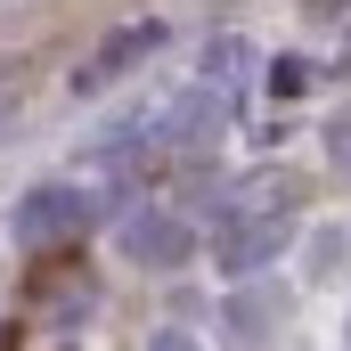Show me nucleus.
Masks as SVG:
<instances>
[{"label": "nucleus", "mask_w": 351, "mask_h": 351, "mask_svg": "<svg viewBox=\"0 0 351 351\" xmlns=\"http://www.w3.org/2000/svg\"><path fill=\"white\" fill-rule=\"evenodd\" d=\"M147 351H204V343H196V335H180V327H164V335H156Z\"/></svg>", "instance_id": "nucleus-11"}, {"label": "nucleus", "mask_w": 351, "mask_h": 351, "mask_svg": "<svg viewBox=\"0 0 351 351\" xmlns=\"http://www.w3.org/2000/svg\"><path fill=\"white\" fill-rule=\"evenodd\" d=\"M327 156H335V164H351V123H335V131H327Z\"/></svg>", "instance_id": "nucleus-12"}, {"label": "nucleus", "mask_w": 351, "mask_h": 351, "mask_svg": "<svg viewBox=\"0 0 351 351\" xmlns=\"http://www.w3.org/2000/svg\"><path fill=\"white\" fill-rule=\"evenodd\" d=\"M229 319H237V343L254 351V343H262V327H269V319H278V302H262V294H245V302H237Z\"/></svg>", "instance_id": "nucleus-9"}, {"label": "nucleus", "mask_w": 351, "mask_h": 351, "mask_svg": "<svg viewBox=\"0 0 351 351\" xmlns=\"http://www.w3.org/2000/svg\"><path fill=\"white\" fill-rule=\"evenodd\" d=\"M114 245H123L139 269H180L188 254H196V229H188L180 213H164V204H139V213H123Z\"/></svg>", "instance_id": "nucleus-2"}, {"label": "nucleus", "mask_w": 351, "mask_h": 351, "mask_svg": "<svg viewBox=\"0 0 351 351\" xmlns=\"http://www.w3.org/2000/svg\"><path fill=\"white\" fill-rule=\"evenodd\" d=\"M254 66H262V58H254V41H237V33H213V41H204V74H196V82H204V90H221V98H237V90L254 82Z\"/></svg>", "instance_id": "nucleus-6"}, {"label": "nucleus", "mask_w": 351, "mask_h": 351, "mask_svg": "<svg viewBox=\"0 0 351 351\" xmlns=\"http://www.w3.org/2000/svg\"><path fill=\"white\" fill-rule=\"evenodd\" d=\"M221 114H229V98L196 82L188 98H180V106H164V131H156V139H164V147H188V156H196V147H213V139H221Z\"/></svg>", "instance_id": "nucleus-4"}, {"label": "nucleus", "mask_w": 351, "mask_h": 351, "mask_svg": "<svg viewBox=\"0 0 351 351\" xmlns=\"http://www.w3.org/2000/svg\"><path fill=\"white\" fill-rule=\"evenodd\" d=\"M8 106H16V74H0V114H8Z\"/></svg>", "instance_id": "nucleus-13"}, {"label": "nucleus", "mask_w": 351, "mask_h": 351, "mask_svg": "<svg viewBox=\"0 0 351 351\" xmlns=\"http://www.w3.org/2000/svg\"><path fill=\"white\" fill-rule=\"evenodd\" d=\"M311 8H319V16H351V0H311Z\"/></svg>", "instance_id": "nucleus-14"}, {"label": "nucleus", "mask_w": 351, "mask_h": 351, "mask_svg": "<svg viewBox=\"0 0 351 351\" xmlns=\"http://www.w3.org/2000/svg\"><path fill=\"white\" fill-rule=\"evenodd\" d=\"M269 90H311V58H278L269 66Z\"/></svg>", "instance_id": "nucleus-10"}, {"label": "nucleus", "mask_w": 351, "mask_h": 351, "mask_svg": "<svg viewBox=\"0 0 351 351\" xmlns=\"http://www.w3.org/2000/svg\"><path fill=\"white\" fill-rule=\"evenodd\" d=\"M335 269H351V229H343V221L311 229V245H302V278H311V286H327Z\"/></svg>", "instance_id": "nucleus-8"}, {"label": "nucleus", "mask_w": 351, "mask_h": 351, "mask_svg": "<svg viewBox=\"0 0 351 351\" xmlns=\"http://www.w3.org/2000/svg\"><path fill=\"white\" fill-rule=\"evenodd\" d=\"M82 311H90V278H74V269H49L33 286V327H74Z\"/></svg>", "instance_id": "nucleus-7"}, {"label": "nucleus", "mask_w": 351, "mask_h": 351, "mask_svg": "<svg viewBox=\"0 0 351 351\" xmlns=\"http://www.w3.org/2000/svg\"><path fill=\"white\" fill-rule=\"evenodd\" d=\"M213 254H221V269H262L286 254V213H229L221 229H213Z\"/></svg>", "instance_id": "nucleus-3"}, {"label": "nucleus", "mask_w": 351, "mask_h": 351, "mask_svg": "<svg viewBox=\"0 0 351 351\" xmlns=\"http://www.w3.org/2000/svg\"><path fill=\"white\" fill-rule=\"evenodd\" d=\"M90 213H98V196H82V188H66V180H49V188H33L25 204H16V245H33V254H49V245H74L90 229Z\"/></svg>", "instance_id": "nucleus-1"}, {"label": "nucleus", "mask_w": 351, "mask_h": 351, "mask_svg": "<svg viewBox=\"0 0 351 351\" xmlns=\"http://www.w3.org/2000/svg\"><path fill=\"white\" fill-rule=\"evenodd\" d=\"M156 41H164V25H123V33H106V41H98V58H90V66H74V90H82V98H90V90H106L114 74H131Z\"/></svg>", "instance_id": "nucleus-5"}]
</instances>
